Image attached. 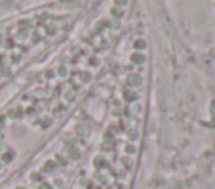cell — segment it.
Returning a JSON list of instances; mask_svg holds the SVG:
<instances>
[{
  "label": "cell",
  "instance_id": "6da1fadb",
  "mask_svg": "<svg viewBox=\"0 0 215 189\" xmlns=\"http://www.w3.org/2000/svg\"><path fill=\"white\" fill-rule=\"evenodd\" d=\"M88 82V74L44 75L0 112V183L37 137L59 124Z\"/></svg>",
  "mask_w": 215,
  "mask_h": 189
},
{
  "label": "cell",
  "instance_id": "7a4b0ae2",
  "mask_svg": "<svg viewBox=\"0 0 215 189\" xmlns=\"http://www.w3.org/2000/svg\"><path fill=\"white\" fill-rule=\"evenodd\" d=\"M81 156L82 144L77 141H66L62 149L56 151L20 179L0 189H66Z\"/></svg>",
  "mask_w": 215,
  "mask_h": 189
}]
</instances>
